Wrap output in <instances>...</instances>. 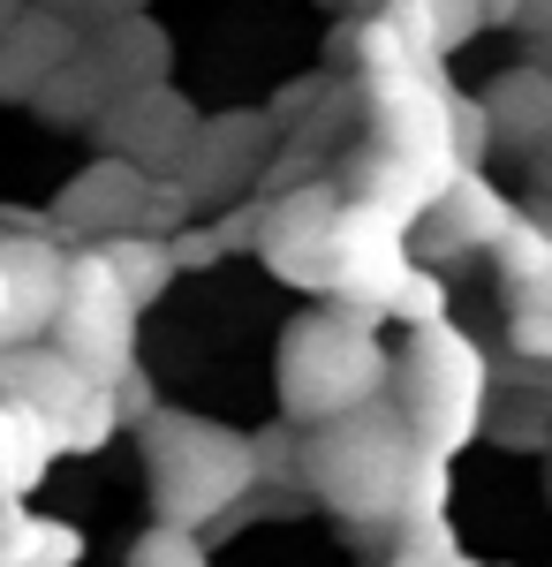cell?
Returning <instances> with one entry per match:
<instances>
[{
	"mask_svg": "<svg viewBox=\"0 0 552 567\" xmlns=\"http://www.w3.org/2000/svg\"><path fill=\"white\" fill-rule=\"evenodd\" d=\"M417 470H425V446L417 432L393 416V409H348L334 424H310L296 454V477L334 507V515H379V523H401L409 515V492H417Z\"/></svg>",
	"mask_w": 552,
	"mask_h": 567,
	"instance_id": "cell-1",
	"label": "cell"
},
{
	"mask_svg": "<svg viewBox=\"0 0 552 567\" xmlns=\"http://www.w3.org/2000/svg\"><path fill=\"white\" fill-rule=\"evenodd\" d=\"M371 130H379V152H371V205L417 219L447 197V182L462 175V136H454V99L431 84L425 69H393V76H371Z\"/></svg>",
	"mask_w": 552,
	"mask_h": 567,
	"instance_id": "cell-2",
	"label": "cell"
},
{
	"mask_svg": "<svg viewBox=\"0 0 552 567\" xmlns=\"http://www.w3.org/2000/svg\"><path fill=\"white\" fill-rule=\"evenodd\" d=\"M144 470H152V507L160 523L205 529L243 507L257 484V439L205 424V416H152L144 432Z\"/></svg>",
	"mask_w": 552,
	"mask_h": 567,
	"instance_id": "cell-3",
	"label": "cell"
},
{
	"mask_svg": "<svg viewBox=\"0 0 552 567\" xmlns=\"http://www.w3.org/2000/svg\"><path fill=\"white\" fill-rule=\"evenodd\" d=\"M393 379V355L379 349V333L348 310H310L288 326V349H280V401L303 432L310 424H334L348 409H371Z\"/></svg>",
	"mask_w": 552,
	"mask_h": 567,
	"instance_id": "cell-4",
	"label": "cell"
},
{
	"mask_svg": "<svg viewBox=\"0 0 552 567\" xmlns=\"http://www.w3.org/2000/svg\"><path fill=\"white\" fill-rule=\"evenodd\" d=\"M401 424L417 432L425 454H454L477 416H484V386H492V363L477 355V341H462L447 318L417 326V341L401 355Z\"/></svg>",
	"mask_w": 552,
	"mask_h": 567,
	"instance_id": "cell-5",
	"label": "cell"
},
{
	"mask_svg": "<svg viewBox=\"0 0 552 567\" xmlns=\"http://www.w3.org/2000/svg\"><path fill=\"white\" fill-rule=\"evenodd\" d=\"M53 349L99 386H122L136 371V303L122 296V280L106 272L99 250L69 258V296L53 310Z\"/></svg>",
	"mask_w": 552,
	"mask_h": 567,
	"instance_id": "cell-6",
	"label": "cell"
},
{
	"mask_svg": "<svg viewBox=\"0 0 552 567\" xmlns=\"http://www.w3.org/2000/svg\"><path fill=\"white\" fill-rule=\"evenodd\" d=\"M0 272H8V333L0 341L53 333V310L69 296V250L39 243V235H16V243H0Z\"/></svg>",
	"mask_w": 552,
	"mask_h": 567,
	"instance_id": "cell-7",
	"label": "cell"
},
{
	"mask_svg": "<svg viewBox=\"0 0 552 567\" xmlns=\"http://www.w3.org/2000/svg\"><path fill=\"white\" fill-rule=\"evenodd\" d=\"M53 454H61V446H53L39 409L16 401V393H0V507H23V492L45 477Z\"/></svg>",
	"mask_w": 552,
	"mask_h": 567,
	"instance_id": "cell-8",
	"label": "cell"
},
{
	"mask_svg": "<svg viewBox=\"0 0 552 567\" xmlns=\"http://www.w3.org/2000/svg\"><path fill=\"white\" fill-rule=\"evenodd\" d=\"M425 219L439 227V235H447V250H492V243L508 235V205L492 197V182L469 175V167L447 182V197H439Z\"/></svg>",
	"mask_w": 552,
	"mask_h": 567,
	"instance_id": "cell-9",
	"label": "cell"
},
{
	"mask_svg": "<svg viewBox=\"0 0 552 567\" xmlns=\"http://www.w3.org/2000/svg\"><path fill=\"white\" fill-rule=\"evenodd\" d=\"M136 197H144L136 167H91V175L61 197V219H69L76 235H122L129 219H136Z\"/></svg>",
	"mask_w": 552,
	"mask_h": 567,
	"instance_id": "cell-10",
	"label": "cell"
},
{
	"mask_svg": "<svg viewBox=\"0 0 552 567\" xmlns=\"http://www.w3.org/2000/svg\"><path fill=\"white\" fill-rule=\"evenodd\" d=\"M484 130L508 136V144H530V136L552 130V69H514L484 91Z\"/></svg>",
	"mask_w": 552,
	"mask_h": 567,
	"instance_id": "cell-11",
	"label": "cell"
},
{
	"mask_svg": "<svg viewBox=\"0 0 552 567\" xmlns=\"http://www.w3.org/2000/svg\"><path fill=\"white\" fill-rule=\"evenodd\" d=\"M492 265H500V288L514 296V310L552 303V235H545V227L508 219V235L492 243Z\"/></svg>",
	"mask_w": 552,
	"mask_h": 567,
	"instance_id": "cell-12",
	"label": "cell"
},
{
	"mask_svg": "<svg viewBox=\"0 0 552 567\" xmlns=\"http://www.w3.org/2000/svg\"><path fill=\"white\" fill-rule=\"evenodd\" d=\"M99 258H106V272H114V280H122L129 303H152V296L174 280V258L160 250V243L129 235V227H122V235H106V250H99Z\"/></svg>",
	"mask_w": 552,
	"mask_h": 567,
	"instance_id": "cell-13",
	"label": "cell"
},
{
	"mask_svg": "<svg viewBox=\"0 0 552 567\" xmlns=\"http://www.w3.org/2000/svg\"><path fill=\"white\" fill-rule=\"evenodd\" d=\"M122 567H213V553H205V537L182 523H152L136 545H129Z\"/></svg>",
	"mask_w": 552,
	"mask_h": 567,
	"instance_id": "cell-14",
	"label": "cell"
},
{
	"mask_svg": "<svg viewBox=\"0 0 552 567\" xmlns=\"http://www.w3.org/2000/svg\"><path fill=\"white\" fill-rule=\"evenodd\" d=\"M76 560H84V529L76 523H45V515L23 523V567H76Z\"/></svg>",
	"mask_w": 552,
	"mask_h": 567,
	"instance_id": "cell-15",
	"label": "cell"
},
{
	"mask_svg": "<svg viewBox=\"0 0 552 567\" xmlns=\"http://www.w3.org/2000/svg\"><path fill=\"white\" fill-rule=\"evenodd\" d=\"M386 310H401L409 326H439V318H447V288H439L431 272H417V265H409V272L386 288Z\"/></svg>",
	"mask_w": 552,
	"mask_h": 567,
	"instance_id": "cell-16",
	"label": "cell"
},
{
	"mask_svg": "<svg viewBox=\"0 0 552 567\" xmlns=\"http://www.w3.org/2000/svg\"><path fill=\"white\" fill-rule=\"evenodd\" d=\"M514 349L530 355V363H552V303L514 310Z\"/></svg>",
	"mask_w": 552,
	"mask_h": 567,
	"instance_id": "cell-17",
	"label": "cell"
},
{
	"mask_svg": "<svg viewBox=\"0 0 552 567\" xmlns=\"http://www.w3.org/2000/svg\"><path fill=\"white\" fill-rule=\"evenodd\" d=\"M23 507H0V567H23Z\"/></svg>",
	"mask_w": 552,
	"mask_h": 567,
	"instance_id": "cell-18",
	"label": "cell"
},
{
	"mask_svg": "<svg viewBox=\"0 0 552 567\" xmlns=\"http://www.w3.org/2000/svg\"><path fill=\"white\" fill-rule=\"evenodd\" d=\"M484 16H492V23H514V16H522V0H484Z\"/></svg>",
	"mask_w": 552,
	"mask_h": 567,
	"instance_id": "cell-19",
	"label": "cell"
},
{
	"mask_svg": "<svg viewBox=\"0 0 552 567\" xmlns=\"http://www.w3.org/2000/svg\"><path fill=\"white\" fill-rule=\"evenodd\" d=\"M522 23H552V0H522Z\"/></svg>",
	"mask_w": 552,
	"mask_h": 567,
	"instance_id": "cell-20",
	"label": "cell"
},
{
	"mask_svg": "<svg viewBox=\"0 0 552 567\" xmlns=\"http://www.w3.org/2000/svg\"><path fill=\"white\" fill-rule=\"evenodd\" d=\"M0 333H8V272H0Z\"/></svg>",
	"mask_w": 552,
	"mask_h": 567,
	"instance_id": "cell-21",
	"label": "cell"
}]
</instances>
